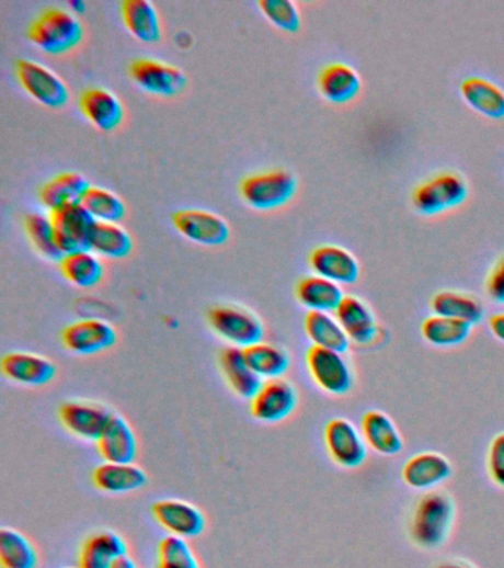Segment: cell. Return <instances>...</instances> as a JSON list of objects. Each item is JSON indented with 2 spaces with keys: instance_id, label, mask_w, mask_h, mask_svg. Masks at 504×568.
<instances>
[{
  "instance_id": "obj_1",
  "label": "cell",
  "mask_w": 504,
  "mask_h": 568,
  "mask_svg": "<svg viewBox=\"0 0 504 568\" xmlns=\"http://www.w3.org/2000/svg\"><path fill=\"white\" fill-rule=\"evenodd\" d=\"M456 519L455 502L446 491H426L414 504L409 533L413 544L426 550L439 549L450 537Z\"/></svg>"
},
{
  "instance_id": "obj_2",
  "label": "cell",
  "mask_w": 504,
  "mask_h": 568,
  "mask_svg": "<svg viewBox=\"0 0 504 568\" xmlns=\"http://www.w3.org/2000/svg\"><path fill=\"white\" fill-rule=\"evenodd\" d=\"M30 41L45 53H69L83 39V25L73 12L50 8L42 12L28 30Z\"/></svg>"
},
{
  "instance_id": "obj_3",
  "label": "cell",
  "mask_w": 504,
  "mask_h": 568,
  "mask_svg": "<svg viewBox=\"0 0 504 568\" xmlns=\"http://www.w3.org/2000/svg\"><path fill=\"white\" fill-rule=\"evenodd\" d=\"M469 196V185L456 172H439L414 189L413 206L421 215H439L455 209Z\"/></svg>"
},
{
  "instance_id": "obj_4",
  "label": "cell",
  "mask_w": 504,
  "mask_h": 568,
  "mask_svg": "<svg viewBox=\"0 0 504 568\" xmlns=\"http://www.w3.org/2000/svg\"><path fill=\"white\" fill-rule=\"evenodd\" d=\"M298 180L285 169L255 173L244 178L240 185L241 197L257 211L277 209L294 198Z\"/></svg>"
},
{
  "instance_id": "obj_5",
  "label": "cell",
  "mask_w": 504,
  "mask_h": 568,
  "mask_svg": "<svg viewBox=\"0 0 504 568\" xmlns=\"http://www.w3.org/2000/svg\"><path fill=\"white\" fill-rule=\"evenodd\" d=\"M209 323L218 337L236 349L245 350L264 339V325L255 314L232 305L210 309Z\"/></svg>"
},
{
  "instance_id": "obj_6",
  "label": "cell",
  "mask_w": 504,
  "mask_h": 568,
  "mask_svg": "<svg viewBox=\"0 0 504 568\" xmlns=\"http://www.w3.org/2000/svg\"><path fill=\"white\" fill-rule=\"evenodd\" d=\"M307 366L313 383L332 396H346L354 387L353 368L337 351L312 345L307 354Z\"/></svg>"
},
{
  "instance_id": "obj_7",
  "label": "cell",
  "mask_w": 504,
  "mask_h": 568,
  "mask_svg": "<svg viewBox=\"0 0 504 568\" xmlns=\"http://www.w3.org/2000/svg\"><path fill=\"white\" fill-rule=\"evenodd\" d=\"M16 78L20 80L21 87L46 107H65L70 99L69 88L65 80L48 67L32 61V59H20L16 63Z\"/></svg>"
},
{
  "instance_id": "obj_8",
  "label": "cell",
  "mask_w": 504,
  "mask_h": 568,
  "mask_svg": "<svg viewBox=\"0 0 504 568\" xmlns=\"http://www.w3.org/2000/svg\"><path fill=\"white\" fill-rule=\"evenodd\" d=\"M324 441L330 457L343 468H358L367 459L366 440L348 419H332L325 425Z\"/></svg>"
},
{
  "instance_id": "obj_9",
  "label": "cell",
  "mask_w": 504,
  "mask_h": 568,
  "mask_svg": "<svg viewBox=\"0 0 504 568\" xmlns=\"http://www.w3.org/2000/svg\"><path fill=\"white\" fill-rule=\"evenodd\" d=\"M250 409L257 421L277 423L285 421L298 407V389L289 380H265L260 393L250 400Z\"/></svg>"
},
{
  "instance_id": "obj_10",
  "label": "cell",
  "mask_w": 504,
  "mask_h": 568,
  "mask_svg": "<svg viewBox=\"0 0 504 568\" xmlns=\"http://www.w3.org/2000/svg\"><path fill=\"white\" fill-rule=\"evenodd\" d=\"M55 237L62 255L89 249V239L96 220L89 215L82 203H75L50 212Z\"/></svg>"
},
{
  "instance_id": "obj_11",
  "label": "cell",
  "mask_w": 504,
  "mask_h": 568,
  "mask_svg": "<svg viewBox=\"0 0 504 568\" xmlns=\"http://www.w3.org/2000/svg\"><path fill=\"white\" fill-rule=\"evenodd\" d=\"M173 226L185 239L198 245L220 246L231 236L227 220L209 211H177L173 214Z\"/></svg>"
},
{
  "instance_id": "obj_12",
  "label": "cell",
  "mask_w": 504,
  "mask_h": 568,
  "mask_svg": "<svg viewBox=\"0 0 504 568\" xmlns=\"http://www.w3.org/2000/svg\"><path fill=\"white\" fill-rule=\"evenodd\" d=\"M130 78L144 91L159 96H176L186 87L184 71L157 59L142 58L134 61L129 67Z\"/></svg>"
},
{
  "instance_id": "obj_13",
  "label": "cell",
  "mask_w": 504,
  "mask_h": 568,
  "mask_svg": "<svg viewBox=\"0 0 504 568\" xmlns=\"http://www.w3.org/2000/svg\"><path fill=\"white\" fill-rule=\"evenodd\" d=\"M152 515L157 523L173 536L194 539L206 529L205 514L194 504L184 500L164 499L152 504Z\"/></svg>"
},
{
  "instance_id": "obj_14",
  "label": "cell",
  "mask_w": 504,
  "mask_h": 568,
  "mask_svg": "<svg viewBox=\"0 0 504 568\" xmlns=\"http://www.w3.org/2000/svg\"><path fill=\"white\" fill-rule=\"evenodd\" d=\"M61 339L71 353L93 355L112 349L117 341V332L108 321L87 319L67 326Z\"/></svg>"
},
{
  "instance_id": "obj_15",
  "label": "cell",
  "mask_w": 504,
  "mask_h": 568,
  "mask_svg": "<svg viewBox=\"0 0 504 568\" xmlns=\"http://www.w3.org/2000/svg\"><path fill=\"white\" fill-rule=\"evenodd\" d=\"M107 407L93 402L70 401L59 409V421L71 434L88 441H99L113 418Z\"/></svg>"
},
{
  "instance_id": "obj_16",
  "label": "cell",
  "mask_w": 504,
  "mask_h": 568,
  "mask_svg": "<svg viewBox=\"0 0 504 568\" xmlns=\"http://www.w3.org/2000/svg\"><path fill=\"white\" fill-rule=\"evenodd\" d=\"M451 462L436 452H422L402 466V481L410 489L431 491L451 477Z\"/></svg>"
},
{
  "instance_id": "obj_17",
  "label": "cell",
  "mask_w": 504,
  "mask_h": 568,
  "mask_svg": "<svg viewBox=\"0 0 504 568\" xmlns=\"http://www.w3.org/2000/svg\"><path fill=\"white\" fill-rule=\"evenodd\" d=\"M313 273L337 284H353L359 277L357 258L341 246L324 245L313 249L309 257Z\"/></svg>"
},
{
  "instance_id": "obj_18",
  "label": "cell",
  "mask_w": 504,
  "mask_h": 568,
  "mask_svg": "<svg viewBox=\"0 0 504 568\" xmlns=\"http://www.w3.org/2000/svg\"><path fill=\"white\" fill-rule=\"evenodd\" d=\"M96 446L103 459L113 464H134L138 456L137 435L121 414H113Z\"/></svg>"
},
{
  "instance_id": "obj_19",
  "label": "cell",
  "mask_w": 504,
  "mask_h": 568,
  "mask_svg": "<svg viewBox=\"0 0 504 568\" xmlns=\"http://www.w3.org/2000/svg\"><path fill=\"white\" fill-rule=\"evenodd\" d=\"M3 375L25 387H44L57 375V366L39 354L11 353L2 359Z\"/></svg>"
},
{
  "instance_id": "obj_20",
  "label": "cell",
  "mask_w": 504,
  "mask_h": 568,
  "mask_svg": "<svg viewBox=\"0 0 504 568\" xmlns=\"http://www.w3.org/2000/svg\"><path fill=\"white\" fill-rule=\"evenodd\" d=\"M80 110L96 128L110 133L122 125L125 109L112 91L104 88H89L80 95Z\"/></svg>"
},
{
  "instance_id": "obj_21",
  "label": "cell",
  "mask_w": 504,
  "mask_h": 568,
  "mask_svg": "<svg viewBox=\"0 0 504 568\" xmlns=\"http://www.w3.org/2000/svg\"><path fill=\"white\" fill-rule=\"evenodd\" d=\"M334 316L341 323L350 341L368 345L376 339V317L364 300L354 295H345Z\"/></svg>"
},
{
  "instance_id": "obj_22",
  "label": "cell",
  "mask_w": 504,
  "mask_h": 568,
  "mask_svg": "<svg viewBox=\"0 0 504 568\" xmlns=\"http://www.w3.org/2000/svg\"><path fill=\"white\" fill-rule=\"evenodd\" d=\"M92 481L104 493L123 495L144 489L148 476L138 465L105 462L93 470Z\"/></svg>"
},
{
  "instance_id": "obj_23",
  "label": "cell",
  "mask_w": 504,
  "mask_h": 568,
  "mask_svg": "<svg viewBox=\"0 0 504 568\" xmlns=\"http://www.w3.org/2000/svg\"><path fill=\"white\" fill-rule=\"evenodd\" d=\"M128 555V545L121 534L93 533L83 542L79 554L80 568H112L118 559Z\"/></svg>"
},
{
  "instance_id": "obj_24",
  "label": "cell",
  "mask_w": 504,
  "mask_h": 568,
  "mask_svg": "<svg viewBox=\"0 0 504 568\" xmlns=\"http://www.w3.org/2000/svg\"><path fill=\"white\" fill-rule=\"evenodd\" d=\"M362 434L367 446L383 456H396L402 452L404 441L396 423L387 413L370 410L363 417Z\"/></svg>"
},
{
  "instance_id": "obj_25",
  "label": "cell",
  "mask_w": 504,
  "mask_h": 568,
  "mask_svg": "<svg viewBox=\"0 0 504 568\" xmlns=\"http://www.w3.org/2000/svg\"><path fill=\"white\" fill-rule=\"evenodd\" d=\"M319 89L330 103L345 104L362 91V78L353 67L343 63H332L320 71Z\"/></svg>"
},
{
  "instance_id": "obj_26",
  "label": "cell",
  "mask_w": 504,
  "mask_h": 568,
  "mask_svg": "<svg viewBox=\"0 0 504 568\" xmlns=\"http://www.w3.org/2000/svg\"><path fill=\"white\" fill-rule=\"evenodd\" d=\"M220 368L226 375L227 383L230 384L232 391L252 400L260 393L265 380L256 375V372L250 367L248 359H245L244 350L230 347L220 355Z\"/></svg>"
},
{
  "instance_id": "obj_27",
  "label": "cell",
  "mask_w": 504,
  "mask_h": 568,
  "mask_svg": "<svg viewBox=\"0 0 504 568\" xmlns=\"http://www.w3.org/2000/svg\"><path fill=\"white\" fill-rule=\"evenodd\" d=\"M296 298L309 311L334 313L345 294L341 284L316 274L300 280L296 286Z\"/></svg>"
},
{
  "instance_id": "obj_28",
  "label": "cell",
  "mask_w": 504,
  "mask_h": 568,
  "mask_svg": "<svg viewBox=\"0 0 504 568\" xmlns=\"http://www.w3.org/2000/svg\"><path fill=\"white\" fill-rule=\"evenodd\" d=\"M89 182L82 173L65 172L53 178L42 186L39 197L42 205L49 212L61 209L82 202L89 190Z\"/></svg>"
},
{
  "instance_id": "obj_29",
  "label": "cell",
  "mask_w": 504,
  "mask_h": 568,
  "mask_svg": "<svg viewBox=\"0 0 504 568\" xmlns=\"http://www.w3.org/2000/svg\"><path fill=\"white\" fill-rule=\"evenodd\" d=\"M460 92L466 103L478 113L490 118H504V91L489 79H465L460 84Z\"/></svg>"
},
{
  "instance_id": "obj_30",
  "label": "cell",
  "mask_w": 504,
  "mask_h": 568,
  "mask_svg": "<svg viewBox=\"0 0 504 568\" xmlns=\"http://www.w3.org/2000/svg\"><path fill=\"white\" fill-rule=\"evenodd\" d=\"M305 332L311 339L313 347L342 354L350 349L348 334L332 313L309 311L305 317Z\"/></svg>"
},
{
  "instance_id": "obj_31",
  "label": "cell",
  "mask_w": 504,
  "mask_h": 568,
  "mask_svg": "<svg viewBox=\"0 0 504 568\" xmlns=\"http://www.w3.org/2000/svg\"><path fill=\"white\" fill-rule=\"evenodd\" d=\"M122 15L126 27L137 39L154 44L162 39V24L159 12L148 0H125Z\"/></svg>"
},
{
  "instance_id": "obj_32",
  "label": "cell",
  "mask_w": 504,
  "mask_h": 568,
  "mask_svg": "<svg viewBox=\"0 0 504 568\" xmlns=\"http://www.w3.org/2000/svg\"><path fill=\"white\" fill-rule=\"evenodd\" d=\"M431 307L436 316L466 321L470 326L480 323L485 316V308L480 299L455 291L438 292L432 298Z\"/></svg>"
},
{
  "instance_id": "obj_33",
  "label": "cell",
  "mask_w": 504,
  "mask_h": 568,
  "mask_svg": "<svg viewBox=\"0 0 504 568\" xmlns=\"http://www.w3.org/2000/svg\"><path fill=\"white\" fill-rule=\"evenodd\" d=\"M59 266H61L65 277L82 289H92L104 279L103 261L89 249L78 250V252L62 257Z\"/></svg>"
},
{
  "instance_id": "obj_34",
  "label": "cell",
  "mask_w": 504,
  "mask_h": 568,
  "mask_svg": "<svg viewBox=\"0 0 504 568\" xmlns=\"http://www.w3.org/2000/svg\"><path fill=\"white\" fill-rule=\"evenodd\" d=\"M133 237L116 223H95L89 239V250L99 257L121 260L133 252Z\"/></svg>"
},
{
  "instance_id": "obj_35",
  "label": "cell",
  "mask_w": 504,
  "mask_h": 568,
  "mask_svg": "<svg viewBox=\"0 0 504 568\" xmlns=\"http://www.w3.org/2000/svg\"><path fill=\"white\" fill-rule=\"evenodd\" d=\"M0 564L3 568H36L39 555L25 534L3 527L0 530Z\"/></svg>"
},
{
  "instance_id": "obj_36",
  "label": "cell",
  "mask_w": 504,
  "mask_h": 568,
  "mask_svg": "<svg viewBox=\"0 0 504 568\" xmlns=\"http://www.w3.org/2000/svg\"><path fill=\"white\" fill-rule=\"evenodd\" d=\"M250 367L264 380L279 379L290 367V357L287 351L260 342L244 350Z\"/></svg>"
},
{
  "instance_id": "obj_37",
  "label": "cell",
  "mask_w": 504,
  "mask_h": 568,
  "mask_svg": "<svg viewBox=\"0 0 504 568\" xmlns=\"http://www.w3.org/2000/svg\"><path fill=\"white\" fill-rule=\"evenodd\" d=\"M472 326L466 321L448 319V317H427L422 323V337L431 345L448 349L463 343L470 337Z\"/></svg>"
},
{
  "instance_id": "obj_38",
  "label": "cell",
  "mask_w": 504,
  "mask_h": 568,
  "mask_svg": "<svg viewBox=\"0 0 504 568\" xmlns=\"http://www.w3.org/2000/svg\"><path fill=\"white\" fill-rule=\"evenodd\" d=\"M82 206L96 223H121L126 215L125 202L103 186H89Z\"/></svg>"
},
{
  "instance_id": "obj_39",
  "label": "cell",
  "mask_w": 504,
  "mask_h": 568,
  "mask_svg": "<svg viewBox=\"0 0 504 568\" xmlns=\"http://www.w3.org/2000/svg\"><path fill=\"white\" fill-rule=\"evenodd\" d=\"M24 228L30 241H32L42 257L57 262L62 260L65 255H62L61 249L58 248L50 215L28 214L24 218Z\"/></svg>"
},
{
  "instance_id": "obj_40",
  "label": "cell",
  "mask_w": 504,
  "mask_h": 568,
  "mask_svg": "<svg viewBox=\"0 0 504 568\" xmlns=\"http://www.w3.org/2000/svg\"><path fill=\"white\" fill-rule=\"evenodd\" d=\"M157 568H202L192 546L182 537H164L159 545V564Z\"/></svg>"
},
{
  "instance_id": "obj_41",
  "label": "cell",
  "mask_w": 504,
  "mask_h": 568,
  "mask_svg": "<svg viewBox=\"0 0 504 568\" xmlns=\"http://www.w3.org/2000/svg\"><path fill=\"white\" fill-rule=\"evenodd\" d=\"M260 8L275 27L289 33L299 32L302 20L298 7L290 0H261Z\"/></svg>"
},
{
  "instance_id": "obj_42",
  "label": "cell",
  "mask_w": 504,
  "mask_h": 568,
  "mask_svg": "<svg viewBox=\"0 0 504 568\" xmlns=\"http://www.w3.org/2000/svg\"><path fill=\"white\" fill-rule=\"evenodd\" d=\"M486 469L494 485L504 489V432H500L491 440Z\"/></svg>"
},
{
  "instance_id": "obj_43",
  "label": "cell",
  "mask_w": 504,
  "mask_h": 568,
  "mask_svg": "<svg viewBox=\"0 0 504 568\" xmlns=\"http://www.w3.org/2000/svg\"><path fill=\"white\" fill-rule=\"evenodd\" d=\"M486 294L495 304H504V257L495 262L485 284Z\"/></svg>"
},
{
  "instance_id": "obj_44",
  "label": "cell",
  "mask_w": 504,
  "mask_h": 568,
  "mask_svg": "<svg viewBox=\"0 0 504 568\" xmlns=\"http://www.w3.org/2000/svg\"><path fill=\"white\" fill-rule=\"evenodd\" d=\"M490 329L499 341L504 342V313L494 314L491 317Z\"/></svg>"
},
{
  "instance_id": "obj_45",
  "label": "cell",
  "mask_w": 504,
  "mask_h": 568,
  "mask_svg": "<svg viewBox=\"0 0 504 568\" xmlns=\"http://www.w3.org/2000/svg\"><path fill=\"white\" fill-rule=\"evenodd\" d=\"M434 568H477L472 563L466 561V559H446L436 564Z\"/></svg>"
},
{
  "instance_id": "obj_46",
  "label": "cell",
  "mask_w": 504,
  "mask_h": 568,
  "mask_svg": "<svg viewBox=\"0 0 504 568\" xmlns=\"http://www.w3.org/2000/svg\"><path fill=\"white\" fill-rule=\"evenodd\" d=\"M112 568H139L138 564L134 561V558H130L129 555L118 559L116 564Z\"/></svg>"
},
{
  "instance_id": "obj_47",
  "label": "cell",
  "mask_w": 504,
  "mask_h": 568,
  "mask_svg": "<svg viewBox=\"0 0 504 568\" xmlns=\"http://www.w3.org/2000/svg\"><path fill=\"white\" fill-rule=\"evenodd\" d=\"M71 10L73 12H83L84 11V3L79 2V0H73V2H70Z\"/></svg>"
},
{
  "instance_id": "obj_48",
  "label": "cell",
  "mask_w": 504,
  "mask_h": 568,
  "mask_svg": "<svg viewBox=\"0 0 504 568\" xmlns=\"http://www.w3.org/2000/svg\"><path fill=\"white\" fill-rule=\"evenodd\" d=\"M71 568H73V567H71ZM78 568H80V567H78Z\"/></svg>"
}]
</instances>
